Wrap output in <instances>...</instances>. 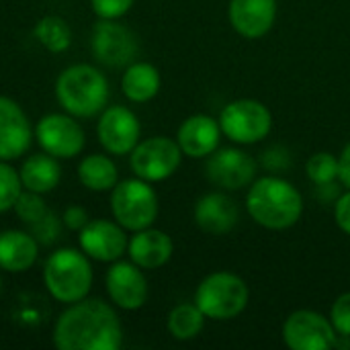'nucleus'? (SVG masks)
I'll use <instances>...</instances> for the list:
<instances>
[{"label":"nucleus","instance_id":"obj_34","mask_svg":"<svg viewBox=\"0 0 350 350\" xmlns=\"http://www.w3.org/2000/svg\"><path fill=\"white\" fill-rule=\"evenodd\" d=\"M334 219H336V226L350 236V189L340 195L334 203Z\"/></svg>","mask_w":350,"mask_h":350},{"label":"nucleus","instance_id":"obj_35","mask_svg":"<svg viewBox=\"0 0 350 350\" xmlns=\"http://www.w3.org/2000/svg\"><path fill=\"white\" fill-rule=\"evenodd\" d=\"M338 180L350 189V142L342 148L338 156Z\"/></svg>","mask_w":350,"mask_h":350},{"label":"nucleus","instance_id":"obj_9","mask_svg":"<svg viewBox=\"0 0 350 350\" xmlns=\"http://www.w3.org/2000/svg\"><path fill=\"white\" fill-rule=\"evenodd\" d=\"M35 139L43 152L59 158L72 160L86 146V133L76 117L70 113H49L43 115L33 127Z\"/></svg>","mask_w":350,"mask_h":350},{"label":"nucleus","instance_id":"obj_14","mask_svg":"<svg viewBox=\"0 0 350 350\" xmlns=\"http://www.w3.org/2000/svg\"><path fill=\"white\" fill-rule=\"evenodd\" d=\"M105 289L113 306L125 312L142 310L150 295L144 269H139L131 260H121V258L111 262L105 275Z\"/></svg>","mask_w":350,"mask_h":350},{"label":"nucleus","instance_id":"obj_27","mask_svg":"<svg viewBox=\"0 0 350 350\" xmlns=\"http://www.w3.org/2000/svg\"><path fill=\"white\" fill-rule=\"evenodd\" d=\"M306 174L316 187H328L338 178V158L330 152H318L310 156Z\"/></svg>","mask_w":350,"mask_h":350},{"label":"nucleus","instance_id":"obj_30","mask_svg":"<svg viewBox=\"0 0 350 350\" xmlns=\"http://www.w3.org/2000/svg\"><path fill=\"white\" fill-rule=\"evenodd\" d=\"M59 226H62V219L53 211H47L39 221H35L33 226H29L31 228L29 232L37 238L39 244H51V242L57 240Z\"/></svg>","mask_w":350,"mask_h":350},{"label":"nucleus","instance_id":"obj_4","mask_svg":"<svg viewBox=\"0 0 350 350\" xmlns=\"http://www.w3.org/2000/svg\"><path fill=\"white\" fill-rule=\"evenodd\" d=\"M43 285L47 293L62 306L88 297L94 271L90 258L80 248H57L43 262Z\"/></svg>","mask_w":350,"mask_h":350},{"label":"nucleus","instance_id":"obj_29","mask_svg":"<svg viewBox=\"0 0 350 350\" xmlns=\"http://www.w3.org/2000/svg\"><path fill=\"white\" fill-rule=\"evenodd\" d=\"M47 211L49 209H47V205L43 201V195L33 193V191H27V189H23V193L18 195V199L14 203L16 217L23 224H27V226H33L35 221H39Z\"/></svg>","mask_w":350,"mask_h":350},{"label":"nucleus","instance_id":"obj_6","mask_svg":"<svg viewBox=\"0 0 350 350\" xmlns=\"http://www.w3.org/2000/svg\"><path fill=\"white\" fill-rule=\"evenodd\" d=\"M109 203H111L113 219L119 226H123L127 232H139L152 228L160 211L158 195L152 183L137 176L119 180L111 191Z\"/></svg>","mask_w":350,"mask_h":350},{"label":"nucleus","instance_id":"obj_28","mask_svg":"<svg viewBox=\"0 0 350 350\" xmlns=\"http://www.w3.org/2000/svg\"><path fill=\"white\" fill-rule=\"evenodd\" d=\"M21 193H23V183L18 170H14L10 162L0 160V213L14 209V203Z\"/></svg>","mask_w":350,"mask_h":350},{"label":"nucleus","instance_id":"obj_10","mask_svg":"<svg viewBox=\"0 0 350 350\" xmlns=\"http://www.w3.org/2000/svg\"><path fill=\"white\" fill-rule=\"evenodd\" d=\"M92 55L107 68H127L137 55V37L125 25L100 18L90 33Z\"/></svg>","mask_w":350,"mask_h":350},{"label":"nucleus","instance_id":"obj_32","mask_svg":"<svg viewBox=\"0 0 350 350\" xmlns=\"http://www.w3.org/2000/svg\"><path fill=\"white\" fill-rule=\"evenodd\" d=\"M330 322L336 334L350 336V293H342L330 310Z\"/></svg>","mask_w":350,"mask_h":350},{"label":"nucleus","instance_id":"obj_15","mask_svg":"<svg viewBox=\"0 0 350 350\" xmlns=\"http://www.w3.org/2000/svg\"><path fill=\"white\" fill-rule=\"evenodd\" d=\"M80 250L96 262H115L127 254V230L111 219H90L78 232Z\"/></svg>","mask_w":350,"mask_h":350},{"label":"nucleus","instance_id":"obj_21","mask_svg":"<svg viewBox=\"0 0 350 350\" xmlns=\"http://www.w3.org/2000/svg\"><path fill=\"white\" fill-rule=\"evenodd\" d=\"M39 258V242L31 232L4 230L0 232V271L21 275L33 269Z\"/></svg>","mask_w":350,"mask_h":350},{"label":"nucleus","instance_id":"obj_13","mask_svg":"<svg viewBox=\"0 0 350 350\" xmlns=\"http://www.w3.org/2000/svg\"><path fill=\"white\" fill-rule=\"evenodd\" d=\"M256 160L238 148H217L207 156L205 176L211 185L226 191H240L254 183L256 178Z\"/></svg>","mask_w":350,"mask_h":350},{"label":"nucleus","instance_id":"obj_23","mask_svg":"<svg viewBox=\"0 0 350 350\" xmlns=\"http://www.w3.org/2000/svg\"><path fill=\"white\" fill-rule=\"evenodd\" d=\"M162 88V76L150 62H133L123 70L121 92L131 103H148Z\"/></svg>","mask_w":350,"mask_h":350},{"label":"nucleus","instance_id":"obj_31","mask_svg":"<svg viewBox=\"0 0 350 350\" xmlns=\"http://www.w3.org/2000/svg\"><path fill=\"white\" fill-rule=\"evenodd\" d=\"M133 2L135 0H90V8L98 18L119 21L131 10Z\"/></svg>","mask_w":350,"mask_h":350},{"label":"nucleus","instance_id":"obj_17","mask_svg":"<svg viewBox=\"0 0 350 350\" xmlns=\"http://www.w3.org/2000/svg\"><path fill=\"white\" fill-rule=\"evenodd\" d=\"M230 25L246 39L265 37L277 18V0H230Z\"/></svg>","mask_w":350,"mask_h":350},{"label":"nucleus","instance_id":"obj_22","mask_svg":"<svg viewBox=\"0 0 350 350\" xmlns=\"http://www.w3.org/2000/svg\"><path fill=\"white\" fill-rule=\"evenodd\" d=\"M18 176H21L23 189L39 193V195H47L62 180L59 158H55L47 152L29 154L18 168Z\"/></svg>","mask_w":350,"mask_h":350},{"label":"nucleus","instance_id":"obj_26","mask_svg":"<svg viewBox=\"0 0 350 350\" xmlns=\"http://www.w3.org/2000/svg\"><path fill=\"white\" fill-rule=\"evenodd\" d=\"M168 332L176 340H193L197 338L205 328V314L199 310V306L193 304H178L168 314Z\"/></svg>","mask_w":350,"mask_h":350},{"label":"nucleus","instance_id":"obj_19","mask_svg":"<svg viewBox=\"0 0 350 350\" xmlns=\"http://www.w3.org/2000/svg\"><path fill=\"white\" fill-rule=\"evenodd\" d=\"M238 219H240V209L236 201L221 191L203 195L195 205V224L205 234L211 236L230 234L238 226Z\"/></svg>","mask_w":350,"mask_h":350},{"label":"nucleus","instance_id":"obj_36","mask_svg":"<svg viewBox=\"0 0 350 350\" xmlns=\"http://www.w3.org/2000/svg\"><path fill=\"white\" fill-rule=\"evenodd\" d=\"M0 295H2V277H0Z\"/></svg>","mask_w":350,"mask_h":350},{"label":"nucleus","instance_id":"obj_20","mask_svg":"<svg viewBox=\"0 0 350 350\" xmlns=\"http://www.w3.org/2000/svg\"><path fill=\"white\" fill-rule=\"evenodd\" d=\"M172 252H174L172 238L166 232L156 230V228L133 232V236L129 238V246H127L129 260L135 262L144 271L162 269L172 258Z\"/></svg>","mask_w":350,"mask_h":350},{"label":"nucleus","instance_id":"obj_2","mask_svg":"<svg viewBox=\"0 0 350 350\" xmlns=\"http://www.w3.org/2000/svg\"><path fill=\"white\" fill-rule=\"evenodd\" d=\"M250 217L267 230H289L304 213L301 193L281 176H262L250 185L246 195Z\"/></svg>","mask_w":350,"mask_h":350},{"label":"nucleus","instance_id":"obj_33","mask_svg":"<svg viewBox=\"0 0 350 350\" xmlns=\"http://www.w3.org/2000/svg\"><path fill=\"white\" fill-rule=\"evenodd\" d=\"M88 221H90V215H88V211H86L84 207H80V205H70V207H66V211H64V215H62V224H64L68 230H72V232H80Z\"/></svg>","mask_w":350,"mask_h":350},{"label":"nucleus","instance_id":"obj_25","mask_svg":"<svg viewBox=\"0 0 350 350\" xmlns=\"http://www.w3.org/2000/svg\"><path fill=\"white\" fill-rule=\"evenodd\" d=\"M33 35L37 43L49 53H64L72 45V29L66 18L57 14H47L37 21Z\"/></svg>","mask_w":350,"mask_h":350},{"label":"nucleus","instance_id":"obj_8","mask_svg":"<svg viewBox=\"0 0 350 350\" xmlns=\"http://www.w3.org/2000/svg\"><path fill=\"white\" fill-rule=\"evenodd\" d=\"M183 156L185 154L176 139L154 135L139 139V144L129 154V166L137 178L148 183H162L178 170Z\"/></svg>","mask_w":350,"mask_h":350},{"label":"nucleus","instance_id":"obj_5","mask_svg":"<svg viewBox=\"0 0 350 350\" xmlns=\"http://www.w3.org/2000/svg\"><path fill=\"white\" fill-rule=\"evenodd\" d=\"M248 299L250 289L246 281L228 271L207 275L195 291V304L199 310L205 314V318L217 322L238 318L246 310Z\"/></svg>","mask_w":350,"mask_h":350},{"label":"nucleus","instance_id":"obj_24","mask_svg":"<svg viewBox=\"0 0 350 350\" xmlns=\"http://www.w3.org/2000/svg\"><path fill=\"white\" fill-rule=\"evenodd\" d=\"M78 180L92 193H111L119 183V170L111 156L88 154L78 164Z\"/></svg>","mask_w":350,"mask_h":350},{"label":"nucleus","instance_id":"obj_7","mask_svg":"<svg viewBox=\"0 0 350 350\" xmlns=\"http://www.w3.org/2000/svg\"><path fill=\"white\" fill-rule=\"evenodd\" d=\"M221 133L242 146L262 142L273 129V115L267 105L254 98H238L228 103L219 115Z\"/></svg>","mask_w":350,"mask_h":350},{"label":"nucleus","instance_id":"obj_12","mask_svg":"<svg viewBox=\"0 0 350 350\" xmlns=\"http://www.w3.org/2000/svg\"><path fill=\"white\" fill-rule=\"evenodd\" d=\"M336 336L330 318L314 310H297L283 324V340L291 350H330Z\"/></svg>","mask_w":350,"mask_h":350},{"label":"nucleus","instance_id":"obj_16","mask_svg":"<svg viewBox=\"0 0 350 350\" xmlns=\"http://www.w3.org/2000/svg\"><path fill=\"white\" fill-rule=\"evenodd\" d=\"M35 133L25 109L10 96L0 94V160L12 162L23 158Z\"/></svg>","mask_w":350,"mask_h":350},{"label":"nucleus","instance_id":"obj_1","mask_svg":"<svg viewBox=\"0 0 350 350\" xmlns=\"http://www.w3.org/2000/svg\"><path fill=\"white\" fill-rule=\"evenodd\" d=\"M51 340L57 350H117L123 345V326L111 304L84 297L57 316Z\"/></svg>","mask_w":350,"mask_h":350},{"label":"nucleus","instance_id":"obj_18","mask_svg":"<svg viewBox=\"0 0 350 350\" xmlns=\"http://www.w3.org/2000/svg\"><path fill=\"white\" fill-rule=\"evenodd\" d=\"M221 127L219 121L209 117V115H191L187 117L178 131H176V142L183 150L185 156L189 158H207L219 148L221 139Z\"/></svg>","mask_w":350,"mask_h":350},{"label":"nucleus","instance_id":"obj_11","mask_svg":"<svg viewBox=\"0 0 350 350\" xmlns=\"http://www.w3.org/2000/svg\"><path fill=\"white\" fill-rule=\"evenodd\" d=\"M96 137L107 154L127 156L139 144L142 137L139 119L131 109L123 105H111L98 115Z\"/></svg>","mask_w":350,"mask_h":350},{"label":"nucleus","instance_id":"obj_3","mask_svg":"<svg viewBox=\"0 0 350 350\" xmlns=\"http://www.w3.org/2000/svg\"><path fill=\"white\" fill-rule=\"evenodd\" d=\"M111 86L92 64H72L55 80L57 105L76 119H92L109 107Z\"/></svg>","mask_w":350,"mask_h":350}]
</instances>
